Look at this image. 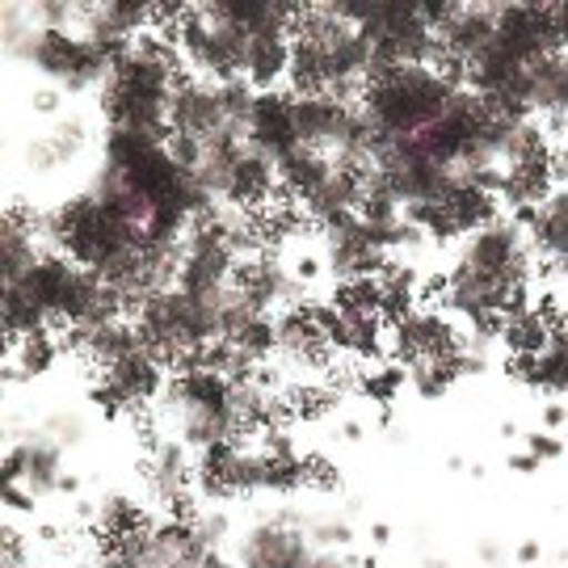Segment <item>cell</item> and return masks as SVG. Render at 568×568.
<instances>
[{
  "instance_id": "1",
  "label": "cell",
  "mask_w": 568,
  "mask_h": 568,
  "mask_svg": "<svg viewBox=\"0 0 568 568\" xmlns=\"http://www.w3.org/2000/svg\"><path fill=\"white\" fill-rule=\"evenodd\" d=\"M148 523H152V518H148L140 509V501H131L126 493H110V497H102V501L93 506V530L102 535V544H114V539L148 527Z\"/></svg>"
},
{
  "instance_id": "2",
  "label": "cell",
  "mask_w": 568,
  "mask_h": 568,
  "mask_svg": "<svg viewBox=\"0 0 568 568\" xmlns=\"http://www.w3.org/2000/svg\"><path fill=\"white\" fill-rule=\"evenodd\" d=\"M307 539L325 551H342L354 544V527L342 523V518H325V523H312V527H307Z\"/></svg>"
},
{
  "instance_id": "3",
  "label": "cell",
  "mask_w": 568,
  "mask_h": 568,
  "mask_svg": "<svg viewBox=\"0 0 568 568\" xmlns=\"http://www.w3.org/2000/svg\"><path fill=\"white\" fill-rule=\"evenodd\" d=\"M527 450L539 464H548V459H560V455H565V438L551 434V429H535V434H527Z\"/></svg>"
},
{
  "instance_id": "4",
  "label": "cell",
  "mask_w": 568,
  "mask_h": 568,
  "mask_svg": "<svg viewBox=\"0 0 568 568\" xmlns=\"http://www.w3.org/2000/svg\"><path fill=\"white\" fill-rule=\"evenodd\" d=\"M34 501H39V497H34L30 488L21 493V485H4V509H9V514H30Z\"/></svg>"
},
{
  "instance_id": "5",
  "label": "cell",
  "mask_w": 568,
  "mask_h": 568,
  "mask_svg": "<svg viewBox=\"0 0 568 568\" xmlns=\"http://www.w3.org/2000/svg\"><path fill=\"white\" fill-rule=\"evenodd\" d=\"M565 426H568V405L565 400H548V405H544V429L560 434Z\"/></svg>"
},
{
  "instance_id": "6",
  "label": "cell",
  "mask_w": 568,
  "mask_h": 568,
  "mask_svg": "<svg viewBox=\"0 0 568 568\" xmlns=\"http://www.w3.org/2000/svg\"><path fill=\"white\" fill-rule=\"evenodd\" d=\"M506 464H509V471H523V476H527V471H535V467H539V459H535L530 450H514Z\"/></svg>"
},
{
  "instance_id": "7",
  "label": "cell",
  "mask_w": 568,
  "mask_h": 568,
  "mask_svg": "<svg viewBox=\"0 0 568 568\" xmlns=\"http://www.w3.org/2000/svg\"><path fill=\"white\" fill-rule=\"evenodd\" d=\"M480 565H501V548L497 544H480Z\"/></svg>"
},
{
  "instance_id": "8",
  "label": "cell",
  "mask_w": 568,
  "mask_h": 568,
  "mask_svg": "<svg viewBox=\"0 0 568 568\" xmlns=\"http://www.w3.org/2000/svg\"><path fill=\"white\" fill-rule=\"evenodd\" d=\"M518 560H523V565H535V560H539V544H535V539H527V544L518 548Z\"/></svg>"
},
{
  "instance_id": "9",
  "label": "cell",
  "mask_w": 568,
  "mask_h": 568,
  "mask_svg": "<svg viewBox=\"0 0 568 568\" xmlns=\"http://www.w3.org/2000/svg\"><path fill=\"white\" fill-rule=\"evenodd\" d=\"M60 493H68V497H77V493H81V480H77L72 471H63V476H60Z\"/></svg>"
},
{
  "instance_id": "10",
  "label": "cell",
  "mask_w": 568,
  "mask_h": 568,
  "mask_svg": "<svg viewBox=\"0 0 568 568\" xmlns=\"http://www.w3.org/2000/svg\"><path fill=\"white\" fill-rule=\"evenodd\" d=\"M34 105H39V110H55V105H60V93H39Z\"/></svg>"
},
{
  "instance_id": "11",
  "label": "cell",
  "mask_w": 568,
  "mask_h": 568,
  "mask_svg": "<svg viewBox=\"0 0 568 568\" xmlns=\"http://www.w3.org/2000/svg\"><path fill=\"white\" fill-rule=\"evenodd\" d=\"M371 539H375V544H387V539H392V527H387V523H375V527H371Z\"/></svg>"
},
{
  "instance_id": "12",
  "label": "cell",
  "mask_w": 568,
  "mask_h": 568,
  "mask_svg": "<svg viewBox=\"0 0 568 568\" xmlns=\"http://www.w3.org/2000/svg\"><path fill=\"white\" fill-rule=\"evenodd\" d=\"M342 434H345V438H349V443H358V438H363V422H345Z\"/></svg>"
},
{
  "instance_id": "13",
  "label": "cell",
  "mask_w": 568,
  "mask_h": 568,
  "mask_svg": "<svg viewBox=\"0 0 568 568\" xmlns=\"http://www.w3.org/2000/svg\"><path fill=\"white\" fill-rule=\"evenodd\" d=\"M426 568H447V560H426Z\"/></svg>"
}]
</instances>
